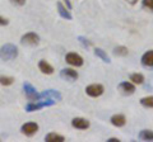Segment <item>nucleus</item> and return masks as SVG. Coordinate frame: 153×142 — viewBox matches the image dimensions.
Returning <instances> with one entry per match:
<instances>
[{
  "label": "nucleus",
  "mask_w": 153,
  "mask_h": 142,
  "mask_svg": "<svg viewBox=\"0 0 153 142\" xmlns=\"http://www.w3.org/2000/svg\"><path fill=\"white\" fill-rule=\"evenodd\" d=\"M18 56V48L12 43H7L0 48V59L4 61H10Z\"/></svg>",
  "instance_id": "obj_1"
},
{
  "label": "nucleus",
  "mask_w": 153,
  "mask_h": 142,
  "mask_svg": "<svg viewBox=\"0 0 153 142\" xmlns=\"http://www.w3.org/2000/svg\"><path fill=\"white\" fill-rule=\"evenodd\" d=\"M55 104V100L52 99H40L37 102H32L28 103L26 105V112H35V111H40L45 107H51Z\"/></svg>",
  "instance_id": "obj_2"
},
{
  "label": "nucleus",
  "mask_w": 153,
  "mask_h": 142,
  "mask_svg": "<svg viewBox=\"0 0 153 142\" xmlns=\"http://www.w3.org/2000/svg\"><path fill=\"white\" fill-rule=\"evenodd\" d=\"M21 43L23 46H37L38 43H40V37H38V34H36V33H33V32L26 33V34L22 36Z\"/></svg>",
  "instance_id": "obj_3"
},
{
  "label": "nucleus",
  "mask_w": 153,
  "mask_h": 142,
  "mask_svg": "<svg viewBox=\"0 0 153 142\" xmlns=\"http://www.w3.org/2000/svg\"><path fill=\"white\" fill-rule=\"evenodd\" d=\"M23 89H25V93H26V95H27V98L30 99L31 102H37V100H40V94L37 93V90H36V88L33 86L32 84H30V83H25L23 84Z\"/></svg>",
  "instance_id": "obj_4"
},
{
  "label": "nucleus",
  "mask_w": 153,
  "mask_h": 142,
  "mask_svg": "<svg viewBox=\"0 0 153 142\" xmlns=\"http://www.w3.org/2000/svg\"><path fill=\"white\" fill-rule=\"evenodd\" d=\"M103 91H105V88L101 84H92V85H88V86L85 88L87 95L92 97V98H97L100 95H102Z\"/></svg>",
  "instance_id": "obj_5"
},
{
  "label": "nucleus",
  "mask_w": 153,
  "mask_h": 142,
  "mask_svg": "<svg viewBox=\"0 0 153 142\" xmlns=\"http://www.w3.org/2000/svg\"><path fill=\"white\" fill-rule=\"evenodd\" d=\"M65 61L71 66H76V67H80L83 65V57L75 52H69L65 56Z\"/></svg>",
  "instance_id": "obj_6"
},
{
  "label": "nucleus",
  "mask_w": 153,
  "mask_h": 142,
  "mask_svg": "<svg viewBox=\"0 0 153 142\" xmlns=\"http://www.w3.org/2000/svg\"><path fill=\"white\" fill-rule=\"evenodd\" d=\"M40 98L41 99H52L55 102H60L63 99V95L57 91V90H54V89H49V90H45L40 94Z\"/></svg>",
  "instance_id": "obj_7"
},
{
  "label": "nucleus",
  "mask_w": 153,
  "mask_h": 142,
  "mask_svg": "<svg viewBox=\"0 0 153 142\" xmlns=\"http://www.w3.org/2000/svg\"><path fill=\"white\" fill-rule=\"evenodd\" d=\"M117 89L124 95H131V94H134V91H135V85L130 81H123L119 84Z\"/></svg>",
  "instance_id": "obj_8"
},
{
  "label": "nucleus",
  "mask_w": 153,
  "mask_h": 142,
  "mask_svg": "<svg viewBox=\"0 0 153 142\" xmlns=\"http://www.w3.org/2000/svg\"><path fill=\"white\" fill-rule=\"evenodd\" d=\"M38 131V124L37 123H33V122H28V123H25L22 127H21V132L23 135L26 136H33Z\"/></svg>",
  "instance_id": "obj_9"
},
{
  "label": "nucleus",
  "mask_w": 153,
  "mask_h": 142,
  "mask_svg": "<svg viewBox=\"0 0 153 142\" xmlns=\"http://www.w3.org/2000/svg\"><path fill=\"white\" fill-rule=\"evenodd\" d=\"M71 126L74 127L76 130H87L89 128L91 123L88 119H85V118H82V117H76L74 118L73 121H71Z\"/></svg>",
  "instance_id": "obj_10"
},
{
  "label": "nucleus",
  "mask_w": 153,
  "mask_h": 142,
  "mask_svg": "<svg viewBox=\"0 0 153 142\" xmlns=\"http://www.w3.org/2000/svg\"><path fill=\"white\" fill-rule=\"evenodd\" d=\"M60 78L68 81H75L78 79V72L73 69H63L60 71Z\"/></svg>",
  "instance_id": "obj_11"
},
{
  "label": "nucleus",
  "mask_w": 153,
  "mask_h": 142,
  "mask_svg": "<svg viewBox=\"0 0 153 142\" xmlns=\"http://www.w3.org/2000/svg\"><path fill=\"white\" fill-rule=\"evenodd\" d=\"M56 7H57V12H59L61 18H64V19H66V20H71V19H73V17H71V14H70V10L64 5L63 3L57 1Z\"/></svg>",
  "instance_id": "obj_12"
},
{
  "label": "nucleus",
  "mask_w": 153,
  "mask_h": 142,
  "mask_svg": "<svg viewBox=\"0 0 153 142\" xmlns=\"http://www.w3.org/2000/svg\"><path fill=\"white\" fill-rule=\"evenodd\" d=\"M110 121H111V123L115 127H123V126H125V123H126V118L123 114H115L110 118Z\"/></svg>",
  "instance_id": "obj_13"
},
{
  "label": "nucleus",
  "mask_w": 153,
  "mask_h": 142,
  "mask_svg": "<svg viewBox=\"0 0 153 142\" xmlns=\"http://www.w3.org/2000/svg\"><path fill=\"white\" fill-rule=\"evenodd\" d=\"M38 69L41 70L42 74H46V75H51L54 72V67H52L49 62H46L45 60H41L40 62H38Z\"/></svg>",
  "instance_id": "obj_14"
},
{
  "label": "nucleus",
  "mask_w": 153,
  "mask_h": 142,
  "mask_svg": "<svg viewBox=\"0 0 153 142\" xmlns=\"http://www.w3.org/2000/svg\"><path fill=\"white\" fill-rule=\"evenodd\" d=\"M142 65L146 67H153V51H148L142 56Z\"/></svg>",
  "instance_id": "obj_15"
},
{
  "label": "nucleus",
  "mask_w": 153,
  "mask_h": 142,
  "mask_svg": "<svg viewBox=\"0 0 153 142\" xmlns=\"http://www.w3.org/2000/svg\"><path fill=\"white\" fill-rule=\"evenodd\" d=\"M45 141H47V142H64V141H65V138H64V136H61V135H57V133H54V132H51V133L46 135Z\"/></svg>",
  "instance_id": "obj_16"
},
{
  "label": "nucleus",
  "mask_w": 153,
  "mask_h": 142,
  "mask_svg": "<svg viewBox=\"0 0 153 142\" xmlns=\"http://www.w3.org/2000/svg\"><path fill=\"white\" fill-rule=\"evenodd\" d=\"M94 55L97 56V57L101 59L103 62H106V64H111V60H110V57L107 56V53L105 52L102 48H94Z\"/></svg>",
  "instance_id": "obj_17"
},
{
  "label": "nucleus",
  "mask_w": 153,
  "mask_h": 142,
  "mask_svg": "<svg viewBox=\"0 0 153 142\" xmlns=\"http://www.w3.org/2000/svg\"><path fill=\"white\" fill-rule=\"evenodd\" d=\"M139 138L143 141H153V131L151 130H143L139 133Z\"/></svg>",
  "instance_id": "obj_18"
},
{
  "label": "nucleus",
  "mask_w": 153,
  "mask_h": 142,
  "mask_svg": "<svg viewBox=\"0 0 153 142\" xmlns=\"http://www.w3.org/2000/svg\"><path fill=\"white\" fill-rule=\"evenodd\" d=\"M129 53V50L125 46H117L114 48V55L115 56H126Z\"/></svg>",
  "instance_id": "obj_19"
},
{
  "label": "nucleus",
  "mask_w": 153,
  "mask_h": 142,
  "mask_svg": "<svg viewBox=\"0 0 153 142\" xmlns=\"http://www.w3.org/2000/svg\"><path fill=\"white\" fill-rule=\"evenodd\" d=\"M130 80H131L133 84H143V81H144V76H143V74L135 72V74L130 75Z\"/></svg>",
  "instance_id": "obj_20"
},
{
  "label": "nucleus",
  "mask_w": 153,
  "mask_h": 142,
  "mask_svg": "<svg viewBox=\"0 0 153 142\" xmlns=\"http://www.w3.org/2000/svg\"><path fill=\"white\" fill-rule=\"evenodd\" d=\"M140 104L146 108H153V95L152 97H144L140 99Z\"/></svg>",
  "instance_id": "obj_21"
},
{
  "label": "nucleus",
  "mask_w": 153,
  "mask_h": 142,
  "mask_svg": "<svg viewBox=\"0 0 153 142\" xmlns=\"http://www.w3.org/2000/svg\"><path fill=\"white\" fill-rule=\"evenodd\" d=\"M13 83H14V78H12V76H4V75L0 76V84L4 85V86H9V85H12Z\"/></svg>",
  "instance_id": "obj_22"
},
{
  "label": "nucleus",
  "mask_w": 153,
  "mask_h": 142,
  "mask_svg": "<svg viewBox=\"0 0 153 142\" xmlns=\"http://www.w3.org/2000/svg\"><path fill=\"white\" fill-rule=\"evenodd\" d=\"M78 41L80 42V45H82L84 48H89V47L92 46V42H91L88 38L83 37V36H79V37H78Z\"/></svg>",
  "instance_id": "obj_23"
},
{
  "label": "nucleus",
  "mask_w": 153,
  "mask_h": 142,
  "mask_svg": "<svg viewBox=\"0 0 153 142\" xmlns=\"http://www.w3.org/2000/svg\"><path fill=\"white\" fill-rule=\"evenodd\" d=\"M142 5L153 12V0H142Z\"/></svg>",
  "instance_id": "obj_24"
},
{
  "label": "nucleus",
  "mask_w": 153,
  "mask_h": 142,
  "mask_svg": "<svg viewBox=\"0 0 153 142\" xmlns=\"http://www.w3.org/2000/svg\"><path fill=\"white\" fill-rule=\"evenodd\" d=\"M10 3L14 4V5H17V7H22L26 4V0H10Z\"/></svg>",
  "instance_id": "obj_25"
},
{
  "label": "nucleus",
  "mask_w": 153,
  "mask_h": 142,
  "mask_svg": "<svg viewBox=\"0 0 153 142\" xmlns=\"http://www.w3.org/2000/svg\"><path fill=\"white\" fill-rule=\"evenodd\" d=\"M8 24H9V20L7 19V18L0 17V26H8Z\"/></svg>",
  "instance_id": "obj_26"
},
{
  "label": "nucleus",
  "mask_w": 153,
  "mask_h": 142,
  "mask_svg": "<svg viewBox=\"0 0 153 142\" xmlns=\"http://www.w3.org/2000/svg\"><path fill=\"white\" fill-rule=\"evenodd\" d=\"M64 3H65V7L69 9V10H71V3H70V0H64Z\"/></svg>",
  "instance_id": "obj_27"
},
{
  "label": "nucleus",
  "mask_w": 153,
  "mask_h": 142,
  "mask_svg": "<svg viewBox=\"0 0 153 142\" xmlns=\"http://www.w3.org/2000/svg\"><path fill=\"white\" fill-rule=\"evenodd\" d=\"M107 141H108V142H120V140H119V138H115V137H112V138H108Z\"/></svg>",
  "instance_id": "obj_28"
},
{
  "label": "nucleus",
  "mask_w": 153,
  "mask_h": 142,
  "mask_svg": "<svg viewBox=\"0 0 153 142\" xmlns=\"http://www.w3.org/2000/svg\"><path fill=\"white\" fill-rule=\"evenodd\" d=\"M126 1H130L131 4H135V3L138 1V0H126Z\"/></svg>",
  "instance_id": "obj_29"
}]
</instances>
